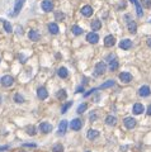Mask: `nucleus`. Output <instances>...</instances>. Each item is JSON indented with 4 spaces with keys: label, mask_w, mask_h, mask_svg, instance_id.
<instances>
[{
    "label": "nucleus",
    "mask_w": 151,
    "mask_h": 152,
    "mask_svg": "<svg viewBox=\"0 0 151 152\" xmlns=\"http://www.w3.org/2000/svg\"><path fill=\"white\" fill-rule=\"evenodd\" d=\"M24 1H26V0H15V5H14V11L11 13V15H13V17H17L18 14L20 13V10H22L23 5H24Z\"/></svg>",
    "instance_id": "nucleus-1"
},
{
    "label": "nucleus",
    "mask_w": 151,
    "mask_h": 152,
    "mask_svg": "<svg viewBox=\"0 0 151 152\" xmlns=\"http://www.w3.org/2000/svg\"><path fill=\"white\" fill-rule=\"evenodd\" d=\"M1 85L3 86H5V87H9V86H11L13 85V83H14V79L11 77L10 75H4L1 77Z\"/></svg>",
    "instance_id": "nucleus-2"
},
{
    "label": "nucleus",
    "mask_w": 151,
    "mask_h": 152,
    "mask_svg": "<svg viewBox=\"0 0 151 152\" xmlns=\"http://www.w3.org/2000/svg\"><path fill=\"white\" fill-rule=\"evenodd\" d=\"M123 124H124V127H126V128L132 129V128L136 127V119L132 118V117H127V118H124Z\"/></svg>",
    "instance_id": "nucleus-3"
},
{
    "label": "nucleus",
    "mask_w": 151,
    "mask_h": 152,
    "mask_svg": "<svg viewBox=\"0 0 151 152\" xmlns=\"http://www.w3.org/2000/svg\"><path fill=\"white\" fill-rule=\"evenodd\" d=\"M87 41L89 43H91V45H95V43H98V41H99V36H98L95 32H90V33L87 34Z\"/></svg>",
    "instance_id": "nucleus-4"
},
{
    "label": "nucleus",
    "mask_w": 151,
    "mask_h": 152,
    "mask_svg": "<svg viewBox=\"0 0 151 152\" xmlns=\"http://www.w3.org/2000/svg\"><path fill=\"white\" fill-rule=\"evenodd\" d=\"M107 70V65L104 62H98L95 65V75L99 76V75H103Z\"/></svg>",
    "instance_id": "nucleus-5"
},
{
    "label": "nucleus",
    "mask_w": 151,
    "mask_h": 152,
    "mask_svg": "<svg viewBox=\"0 0 151 152\" xmlns=\"http://www.w3.org/2000/svg\"><path fill=\"white\" fill-rule=\"evenodd\" d=\"M81 127H83V121H80V119H78V118L71 121L70 128L72 131H79V129H81Z\"/></svg>",
    "instance_id": "nucleus-6"
},
{
    "label": "nucleus",
    "mask_w": 151,
    "mask_h": 152,
    "mask_svg": "<svg viewBox=\"0 0 151 152\" xmlns=\"http://www.w3.org/2000/svg\"><path fill=\"white\" fill-rule=\"evenodd\" d=\"M38 128H40V131L42 133H50V132H52V124L47 123V122H42Z\"/></svg>",
    "instance_id": "nucleus-7"
},
{
    "label": "nucleus",
    "mask_w": 151,
    "mask_h": 152,
    "mask_svg": "<svg viewBox=\"0 0 151 152\" xmlns=\"http://www.w3.org/2000/svg\"><path fill=\"white\" fill-rule=\"evenodd\" d=\"M119 80L122 81V83H130V81L132 80V75L130 74V72H127V71H124V72H121L119 74Z\"/></svg>",
    "instance_id": "nucleus-8"
},
{
    "label": "nucleus",
    "mask_w": 151,
    "mask_h": 152,
    "mask_svg": "<svg viewBox=\"0 0 151 152\" xmlns=\"http://www.w3.org/2000/svg\"><path fill=\"white\" fill-rule=\"evenodd\" d=\"M42 9L46 11V13L51 11L53 9V3L51 1V0H43L42 1Z\"/></svg>",
    "instance_id": "nucleus-9"
},
{
    "label": "nucleus",
    "mask_w": 151,
    "mask_h": 152,
    "mask_svg": "<svg viewBox=\"0 0 151 152\" xmlns=\"http://www.w3.org/2000/svg\"><path fill=\"white\" fill-rule=\"evenodd\" d=\"M37 96L41 99V100H44V99H47V96H48V93H47L46 87H38V89H37Z\"/></svg>",
    "instance_id": "nucleus-10"
},
{
    "label": "nucleus",
    "mask_w": 151,
    "mask_h": 152,
    "mask_svg": "<svg viewBox=\"0 0 151 152\" xmlns=\"http://www.w3.org/2000/svg\"><path fill=\"white\" fill-rule=\"evenodd\" d=\"M94 13L93 8L90 7V5H84V7L81 8V14L84 17H91V14Z\"/></svg>",
    "instance_id": "nucleus-11"
},
{
    "label": "nucleus",
    "mask_w": 151,
    "mask_h": 152,
    "mask_svg": "<svg viewBox=\"0 0 151 152\" xmlns=\"http://www.w3.org/2000/svg\"><path fill=\"white\" fill-rule=\"evenodd\" d=\"M115 45V38L112 36V34H109V36H107L104 38V46L105 47H112V46Z\"/></svg>",
    "instance_id": "nucleus-12"
},
{
    "label": "nucleus",
    "mask_w": 151,
    "mask_h": 152,
    "mask_svg": "<svg viewBox=\"0 0 151 152\" xmlns=\"http://www.w3.org/2000/svg\"><path fill=\"white\" fill-rule=\"evenodd\" d=\"M28 38L31 41H33V42H37V41H40V33H38L37 31H34V29H32V31H29V33H28Z\"/></svg>",
    "instance_id": "nucleus-13"
},
{
    "label": "nucleus",
    "mask_w": 151,
    "mask_h": 152,
    "mask_svg": "<svg viewBox=\"0 0 151 152\" xmlns=\"http://www.w3.org/2000/svg\"><path fill=\"white\" fill-rule=\"evenodd\" d=\"M131 1L135 4V7H136V13H137V17H141L144 15V11H142V5H141V3L138 1V0H131Z\"/></svg>",
    "instance_id": "nucleus-14"
},
{
    "label": "nucleus",
    "mask_w": 151,
    "mask_h": 152,
    "mask_svg": "<svg viewBox=\"0 0 151 152\" xmlns=\"http://www.w3.org/2000/svg\"><path fill=\"white\" fill-rule=\"evenodd\" d=\"M132 47V41L131 39H123L119 42V48L121 49H130Z\"/></svg>",
    "instance_id": "nucleus-15"
},
{
    "label": "nucleus",
    "mask_w": 151,
    "mask_h": 152,
    "mask_svg": "<svg viewBox=\"0 0 151 152\" xmlns=\"http://www.w3.org/2000/svg\"><path fill=\"white\" fill-rule=\"evenodd\" d=\"M150 94H151V90H150V87L147 85L141 86L140 90H138V95H140V96H149Z\"/></svg>",
    "instance_id": "nucleus-16"
},
{
    "label": "nucleus",
    "mask_w": 151,
    "mask_h": 152,
    "mask_svg": "<svg viewBox=\"0 0 151 152\" xmlns=\"http://www.w3.org/2000/svg\"><path fill=\"white\" fill-rule=\"evenodd\" d=\"M127 24H128V31H130V33L136 34V32H137V25H136V23L133 22V20H127Z\"/></svg>",
    "instance_id": "nucleus-17"
},
{
    "label": "nucleus",
    "mask_w": 151,
    "mask_h": 152,
    "mask_svg": "<svg viewBox=\"0 0 151 152\" xmlns=\"http://www.w3.org/2000/svg\"><path fill=\"white\" fill-rule=\"evenodd\" d=\"M66 129H67V121H61L60 125H58V134H65L66 133Z\"/></svg>",
    "instance_id": "nucleus-18"
},
{
    "label": "nucleus",
    "mask_w": 151,
    "mask_h": 152,
    "mask_svg": "<svg viewBox=\"0 0 151 152\" xmlns=\"http://www.w3.org/2000/svg\"><path fill=\"white\" fill-rule=\"evenodd\" d=\"M87 137H88V139H95L99 137V132L95 129H89L87 133Z\"/></svg>",
    "instance_id": "nucleus-19"
},
{
    "label": "nucleus",
    "mask_w": 151,
    "mask_h": 152,
    "mask_svg": "<svg viewBox=\"0 0 151 152\" xmlns=\"http://www.w3.org/2000/svg\"><path fill=\"white\" fill-rule=\"evenodd\" d=\"M114 85V80H107L105 83H103L102 85H100L99 87H97L98 90H103V89H108V87H112Z\"/></svg>",
    "instance_id": "nucleus-20"
},
{
    "label": "nucleus",
    "mask_w": 151,
    "mask_h": 152,
    "mask_svg": "<svg viewBox=\"0 0 151 152\" xmlns=\"http://www.w3.org/2000/svg\"><path fill=\"white\" fill-rule=\"evenodd\" d=\"M57 75L60 76L61 79H66L67 76H69V71H67L66 67H60V69H58V71H57Z\"/></svg>",
    "instance_id": "nucleus-21"
},
{
    "label": "nucleus",
    "mask_w": 151,
    "mask_h": 152,
    "mask_svg": "<svg viewBox=\"0 0 151 152\" xmlns=\"http://www.w3.org/2000/svg\"><path fill=\"white\" fill-rule=\"evenodd\" d=\"M48 31H50V33H52V34H57L58 33V25L56 24V23H50L48 24Z\"/></svg>",
    "instance_id": "nucleus-22"
},
{
    "label": "nucleus",
    "mask_w": 151,
    "mask_h": 152,
    "mask_svg": "<svg viewBox=\"0 0 151 152\" xmlns=\"http://www.w3.org/2000/svg\"><path fill=\"white\" fill-rule=\"evenodd\" d=\"M144 110H145V108H144V105H142V104L136 103L135 105H133V113H135V114H141Z\"/></svg>",
    "instance_id": "nucleus-23"
},
{
    "label": "nucleus",
    "mask_w": 151,
    "mask_h": 152,
    "mask_svg": "<svg viewBox=\"0 0 151 152\" xmlns=\"http://www.w3.org/2000/svg\"><path fill=\"white\" fill-rule=\"evenodd\" d=\"M100 28H102V22H100L99 19H94L93 22H91V29H93V31H99Z\"/></svg>",
    "instance_id": "nucleus-24"
},
{
    "label": "nucleus",
    "mask_w": 151,
    "mask_h": 152,
    "mask_svg": "<svg viewBox=\"0 0 151 152\" xmlns=\"http://www.w3.org/2000/svg\"><path fill=\"white\" fill-rule=\"evenodd\" d=\"M1 20H3V24H4L5 32H7V33H11V32H13V27H11V24L8 22V20H4V19H1Z\"/></svg>",
    "instance_id": "nucleus-25"
},
{
    "label": "nucleus",
    "mask_w": 151,
    "mask_h": 152,
    "mask_svg": "<svg viewBox=\"0 0 151 152\" xmlns=\"http://www.w3.org/2000/svg\"><path fill=\"white\" fill-rule=\"evenodd\" d=\"M118 66H119V63H118V61L114 60L113 61H109V70H111V71H115V70L118 69Z\"/></svg>",
    "instance_id": "nucleus-26"
},
{
    "label": "nucleus",
    "mask_w": 151,
    "mask_h": 152,
    "mask_svg": "<svg viewBox=\"0 0 151 152\" xmlns=\"http://www.w3.org/2000/svg\"><path fill=\"white\" fill-rule=\"evenodd\" d=\"M105 123L108 125H114L117 123V119H115V117H113V115H108L105 118Z\"/></svg>",
    "instance_id": "nucleus-27"
},
{
    "label": "nucleus",
    "mask_w": 151,
    "mask_h": 152,
    "mask_svg": "<svg viewBox=\"0 0 151 152\" xmlns=\"http://www.w3.org/2000/svg\"><path fill=\"white\" fill-rule=\"evenodd\" d=\"M71 31H72V33L75 34V36H80V34L84 32V31H83V28H80L79 25H76V24L71 27Z\"/></svg>",
    "instance_id": "nucleus-28"
},
{
    "label": "nucleus",
    "mask_w": 151,
    "mask_h": 152,
    "mask_svg": "<svg viewBox=\"0 0 151 152\" xmlns=\"http://www.w3.org/2000/svg\"><path fill=\"white\" fill-rule=\"evenodd\" d=\"M56 96H57V99H60V100H65V99H66V96H67V94H66V91H65L64 89H61V90H58V91H57Z\"/></svg>",
    "instance_id": "nucleus-29"
},
{
    "label": "nucleus",
    "mask_w": 151,
    "mask_h": 152,
    "mask_svg": "<svg viewBox=\"0 0 151 152\" xmlns=\"http://www.w3.org/2000/svg\"><path fill=\"white\" fill-rule=\"evenodd\" d=\"M52 152H64V146L61 143H56L52 147Z\"/></svg>",
    "instance_id": "nucleus-30"
},
{
    "label": "nucleus",
    "mask_w": 151,
    "mask_h": 152,
    "mask_svg": "<svg viewBox=\"0 0 151 152\" xmlns=\"http://www.w3.org/2000/svg\"><path fill=\"white\" fill-rule=\"evenodd\" d=\"M71 105H72V101H67V103H65V104L61 107V113L65 114V113L67 112V110H69V108L71 107Z\"/></svg>",
    "instance_id": "nucleus-31"
},
{
    "label": "nucleus",
    "mask_w": 151,
    "mask_h": 152,
    "mask_svg": "<svg viewBox=\"0 0 151 152\" xmlns=\"http://www.w3.org/2000/svg\"><path fill=\"white\" fill-rule=\"evenodd\" d=\"M26 131H27V133H28L29 136H34V134H36V128H34V125H28Z\"/></svg>",
    "instance_id": "nucleus-32"
},
{
    "label": "nucleus",
    "mask_w": 151,
    "mask_h": 152,
    "mask_svg": "<svg viewBox=\"0 0 151 152\" xmlns=\"http://www.w3.org/2000/svg\"><path fill=\"white\" fill-rule=\"evenodd\" d=\"M87 108H88V105L85 103H83V104H80L78 107V110H76V112H78L79 114H81V113H84L85 110H87Z\"/></svg>",
    "instance_id": "nucleus-33"
},
{
    "label": "nucleus",
    "mask_w": 151,
    "mask_h": 152,
    "mask_svg": "<svg viewBox=\"0 0 151 152\" xmlns=\"http://www.w3.org/2000/svg\"><path fill=\"white\" fill-rule=\"evenodd\" d=\"M14 101H15V103H23V101H24V98H23V95H20V94H15L14 95Z\"/></svg>",
    "instance_id": "nucleus-34"
},
{
    "label": "nucleus",
    "mask_w": 151,
    "mask_h": 152,
    "mask_svg": "<svg viewBox=\"0 0 151 152\" xmlns=\"http://www.w3.org/2000/svg\"><path fill=\"white\" fill-rule=\"evenodd\" d=\"M55 19H56V20H62V19H65V14H64V13H60V11H57V13H55Z\"/></svg>",
    "instance_id": "nucleus-35"
},
{
    "label": "nucleus",
    "mask_w": 151,
    "mask_h": 152,
    "mask_svg": "<svg viewBox=\"0 0 151 152\" xmlns=\"http://www.w3.org/2000/svg\"><path fill=\"white\" fill-rule=\"evenodd\" d=\"M141 5H144L145 8L151 7V0H141Z\"/></svg>",
    "instance_id": "nucleus-36"
},
{
    "label": "nucleus",
    "mask_w": 151,
    "mask_h": 152,
    "mask_svg": "<svg viewBox=\"0 0 151 152\" xmlns=\"http://www.w3.org/2000/svg\"><path fill=\"white\" fill-rule=\"evenodd\" d=\"M89 118H90V121H91V122H94V121H95V119H97V114H95V112H93V113H91Z\"/></svg>",
    "instance_id": "nucleus-37"
},
{
    "label": "nucleus",
    "mask_w": 151,
    "mask_h": 152,
    "mask_svg": "<svg viewBox=\"0 0 151 152\" xmlns=\"http://www.w3.org/2000/svg\"><path fill=\"white\" fill-rule=\"evenodd\" d=\"M23 146H24V147H37L34 143H24Z\"/></svg>",
    "instance_id": "nucleus-38"
},
{
    "label": "nucleus",
    "mask_w": 151,
    "mask_h": 152,
    "mask_svg": "<svg viewBox=\"0 0 151 152\" xmlns=\"http://www.w3.org/2000/svg\"><path fill=\"white\" fill-rule=\"evenodd\" d=\"M83 91H84V87H83V86H79L78 89H76L75 93H83Z\"/></svg>",
    "instance_id": "nucleus-39"
},
{
    "label": "nucleus",
    "mask_w": 151,
    "mask_h": 152,
    "mask_svg": "<svg viewBox=\"0 0 151 152\" xmlns=\"http://www.w3.org/2000/svg\"><path fill=\"white\" fill-rule=\"evenodd\" d=\"M146 113H147V115H151V104L147 107V112Z\"/></svg>",
    "instance_id": "nucleus-40"
},
{
    "label": "nucleus",
    "mask_w": 151,
    "mask_h": 152,
    "mask_svg": "<svg viewBox=\"0 0 151 152\" xmlns=\"http://www.w3.org/2000/svg\"><path fill=\"white\" fill-rule=\"evenodd\" d=\"M8 148H9V146H3V147H0V151H5Z\"/></svg>",
    "instance_id": "nucleus-41"
},
{
    "label": "nucleus",
    "mask_w": 151,
    "mask_h": 152,
    "mask_svg": "<svg viewBox=\"0 0 151 152\" xmlns=\"http://www.w3.org/2000/svg\"><path fill=\"white\" fill-rule=\"evenodd\" d=\"M17 31H18V34H22V33H23L22 27H18V28H17Z\"/></svg>",
    "instance_id": "nucleus-42"
},
{
    "label": "nucleus",
    "mask_w": 151,
    "mask_h": 152,
    "mask_svg": "<svg viewBox=\"0 0 151 152\" xmlns=\"http://www.w3.org/2000/svg\"><path fill=\"white\" fill-rule=\"evenodd\" d=\"M146 42H147V46H149V47L151 48V38H149V39H147Z\"/></svg>",
    "instance_id": "nucleus-43"
},
{
    "label": "nucleus",
    "mask_w": 151,
    "mask_h": 152,
    "mask_svg": "<svg viewBox=\"0 0 151 152\" xmlns=\"http://www.w3.org/2000/svg\"><path fill=\"white\" fill-rule=\"evenodd\" d=\"M85 152H90V151H85Z\"/></svg>",
    "instance_id": "nucleus-44"
}]
</instances>
